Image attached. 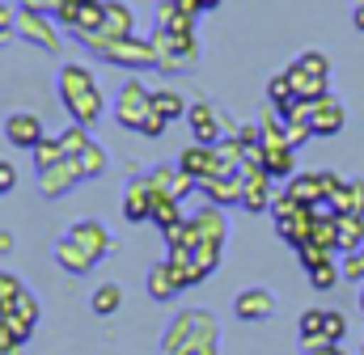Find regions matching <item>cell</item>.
Returning <instances> with one entry per match:
<instances>
[{
  "label": "cell",
  "mask_w": 364,
  "mask_h": 355,
  "mask_svg": "<svg viewBox=\"0 0 364 355\" xmlns=\"http://www.w3.org/2000/svg\"><path fill=\"white\" fill-rule=\"evenodd\" d=\"M216 4H220V0H203V13H208V9H216Z\"/></svg>",
  "instance_id": "52"
},
{
  "label": "cell",
  "mask_w": 364,
  "mask_h": 355,
  "mask_svg": "<svg viewBox=\"0 0 364 355\" xmlns=\"http://www.w3.org/2000/svg\"><path fill=\"white\" fill-rule=\"evenodd\" d=\"M360 313H364V283H360Z\"/></svg>",
  "instance_id": "53"
},
{
  "label": "cell",
  "mask_w": 364,
  "mask_h": 355,
  "mask_svg": "<svg viewBox=\"0 0 364 355\" xmlns=\"http://www.w3.org/2000/svg\"><path fill=\"white\" fill-rule=\"evenodd\" d=\"M68 237H73V241H81V246L90 250L97 263H102V258H106V254L114 250V241H110L106 224H97V220H77V224L68 229Z\"/></svg>",
  "instance_id": "17"
},
{
  "label": "cell",
  "mask_w": 364,
  "mask_h": 355,
  "mask_svg": "<svg viewBox=\"0 0 364 355\" xmlns=\"http://www.w3.org/2000/svg\"><path fill=\"white\" fill-rule=\"evenodd\" d=\"M4 43H9V34H0V47H4Z\"/></svg>",
  "instance_id": "55"
},
{
  "label": "cell",
  "mask_w": 364,
  "mask_h": 355,
  "mask_svg": "<svg viewBox=\"0 0 364 355\" xmlns=\"http://www.w3.org/2000/svg\"><path fill=\"white\" fill-rule=\"evenodd\" d=\"M161 355H220V326L208 309H182L161 330Z\"/></svg>",
  "instance_id": "1"
},
{
  "label": "cell",
  "mask_w": 364,
  "mask_h": 355,
  "mask_svg": "<svg viewBox=\"0 0 364 355\" xmlns=\"http://www.w3.org/2000/svg\"><path fill=\"white\" fill-rule=\"evenodd\" d=\"M174 4H178L182 13H191V17H199V13H203V0H174Z\"/></svg>",
  "instance_id": "48"
},
{
  "label": "cell",
  "mask_w": 364,
  "mask_h": 355,
  "mask_svg": "<svg viewBox=\"0 0 364 355\" xmlns=\"http://www.w3.org/2000/svg\"><path fill=\"white\" fill-rule=\"evenodd\" d=\"M288 77H292L296 102H318V97L331 93V89H326V77H318V72H309V68H301V64H288Z\"/></svg>",
  "instance_id": "21"
},
{
  "label": "cell",
  "mask_w": 364,
  "mask_h": 355,
  "mask_svg": "<svg viewBox=\"0 0 364 355\" xmlns=\"http://www.w3.org/2000/svg\"><path fill=\"white\" fill-rule=\"evenodd\" d=\"M296 64L309 68V72H318V77H331V55H326V51H301Z\"/></svg>",
  "instance_id": "41"
},
{
  "label": "cell",
  "mask_w": 364,
  "mask_h": 355,
  "mask_svg": "<svg viewBox=\"0 0 364 355\" xmlns=\"http://www.w3.org/2000/svg\"><path fill=\"white\" fill-rule=\"evenodd\" d=\"M4 322H9V330H13V334L26 343V339L34 334V326H38V300L26 292V296H21V300H17V305L4 313Z\"/></svg>",
  "instance_id": "20"
},
{
  "label": "cell",
  "mask_w": 364,
  "mask_h": 355,
  "mask_svg": "<svg viewBox=\"0 0 364 355\" xmlns=\"http://www.w3.org/2000/svg\"><path fill=\"white\" fill-rule=\"evenodd\" d=\"M263 170L279 182H288V178L296 174V148H288V144H279V148H267V161H263Z\"/></svg>",
  "instance_id": "26"
},
{
  "label": "cell",
  "mask_w": 364,
  "mask_h": 355,
  "mask_svg": "<svg viewBox=\"0 0 364 355\" xmlns=\"http://www.w3.org/2000/svg\"><path fill=\"white\" fill-rule=\"evenodd\" d=\"M242 178H246V186H242V207H250V212H272L275 178L267 174V170H255V165H246Z\"/></svg>",
  "instance_id": "11"
},
{
  "label": "cell",
  "mask_w": 364,
  "mask_h": 355,
  "mask_svg": "<svg viewBox=\"0 0 364 355\" xmlns=\"http://www.w3.org/2000/svg\"><path fill=\"white\" fill-rule=\"evenodd\" d=\"M356 258H360V266H364V250H356Z\"/></svg>",
  "instance_id": "54"
},
{
  "label": "cell",
  "mask_w": 364,
  "mask_h": 355,
  "mask_svg": "<svg viewBox=\"0 0 364 355\" xmlns=\"http://www.w3.org/2000/svg\"><path fill=\"white\" fill-rule=\"evenodd\" d=\"M237 140H242V144H263L259 123H242V127H237Z\"/></svg>",
  "instance_id": "47"
},
{
  "label": "cell",
  "mask_w": 364,
  "mask_h": 355,
  "mask_svg": "<svg viewBox=\"0 0 364 355\" xmlns=\"http://www.w3.org/2000/svg\"><path fill=\"white\" fill-rule=\"evenodd\" d=\"M17 26V0H0V34H13Z\"/></svg>",
  "instance_id": "44"
},
{
  "label": "cell",
  "mask_w": 364,
  "mask_h": 355,
  "mask_svg": "<svg viewBox=\"0 0 364 355\" xmlns=\"http://www.w3.org/2000/svg\"><path fill=\"white\" fill-rule=\"evenodd\" d=\"M267 102H272L275 110H284L288 102H296V93H292V77H288V68H284V72H275L272 81H267Z\"/></svg>",
  "instance_id": "34"
},
{
  "label": "cell",
  "mask_w": 364,
  "mask_h": 355,
  "mask_svg": "<svg viewBox=\"0 0 364 355\" xmlns=\"http://www.w3.org/2000/svg\"><path fill=\"white\" fill-rule=\"evenodd\" d=\"M153 110H157V114H166V123H174V119H186V110H191V102L182 97L178 89H170V85H157V89H153Z\"/></svg>",
  "instance_id": "24"
},
{
  "label": "cell",
  "mask_w": 364,
  "mask_h": 355,
  "mask_svg": "<svg viewBox=\"0 0 364 355\" xmlns=\"http://www.w3.org/2000/svg\"><path fill=\"white\" fill-rule=\"evenodd\" d=\"M30 157H34V170H38V174H43V170H51V165H60V161H68V153H64L60 136H43V144H38Z\"/></svg>",
  "instance_id": "28"
},
{
  "label": "cell",
  "mask_w": 364,
  "mask_h": 355,
  "mask_svg": "<svg viewBox=\"0 0 364 355\" xmlns=\"http://www.w3.org/2000/svg\"><path fill=\"white\" fill-rule=\"evenodd\" d=\"M284 127H288V148H301V144L314 140V123L309 119H284Z\"/></svg>",
  "instance_id": "39"
},
{
  "label": "cell",
  "mask_w": 364,
  "mask_h": 355,
  "mask_svg": "<svg viewBox=\"0 0 364 355\" xmlns=\"http://www.w3.org/2000/svg\"><path fill=\"white\" fill-rule=\"evenodd\" d=\"M242 186H246L242 170H237V174L199 178V190H203V199H208V203H216V207H233V203H242Z\"/></svg>",
  "instance_id": "12"
},
{
  "label": "cell",
  "mask_w": 364,
  "mask_h": 355,
  "mask_svg": "<svg viewBox=\"0 0 364 355\" xmlns=\"http://www.w3.org/2000/svg\"><path fill=\"white\" fill-rule=\"evenodd\" d=\"M60 144H64V153H68V157H81V153L93 144V136H90V127H81V123H68V127L60 131Z\"/></svg>",
  "instance_id": "33"
},
{
  "label": "cell",
  "mask_w": 364,
  "mask_h": 355,
  "mask_svg": "<svg viewBox=\"0 0 364 355\" xmlns=\"http://www.w3.org/2000/svg\"><path fill=\"white\" fill-rule=\"evenodd\" d=\"M144 178H149V186H153L157 195H170L174 182H178V161H174V165H153Z\"/></svg>",
  "instance_id": "36"
},
{
  "label": "cell",
  "mask_w": 364,
  "mask_h": 355,
  "mask_svg": "<svg viewBox=\"0 0 364 355\" xmlns=\"http://www.w3.org/2000/svg\"><path fill=\"white\" fill-rule=\"evenodd\" d=\"M352 26L364 34V4H352Z\"/></svg>",
  "instance_id": "49"
},
{
  "label": "cell",
  "mask_w": 364,
  "mask_h": 355,
  "mask_svg": "<svg viewBox=\"0 0 364 355\" xmlns=\"http://www.w3.org/2000/svg\"><path fill=\"white\" fill-rule=\"evenodd\" d=\"M73 161H77V170H81V178H85V182L106 174V153H102V144H97V140H93L81 157H73Z\"/></svg>",
  "instance_id": "32"
},
{
  "label": "cell",
  "mask_w": 364,
  "mask_h": 355,
  "mask_svg": "<svg viewBox=\"0 0 364 355\" xmlns=\"http://www.w3.org/2000/svg\"><path fill=\"white\" fill-rule=\"evenodd\" d=\"M352 4H364V0H352Z\"/></svg>",
  "instance_id": "57"
},
{
  "label": "cell",
  "mask_w": 364,
  "mask_h": 355,
  "mask_svg": "<svg viewBox=\"0 0 364 355\" xmlns=\"http://www.w3.org/2000/svg\"><path fill=\"white\" fill-rule=\"evenodd\" d=\"M309 355H348L339 343H326V347H318V351H309Z\"/></svg>",
  "instance_id": "50"
},
{
  "label": "cell",
  "mask_w": 364,
  "mask_h": 355,
  "mask_svg": "<svg viewBox=\"0 0 364 355\" xmlns=\"http://www.w3.org/2000/svg\"><path fill=\"white\" fill-rule=\"evenodd\" d=\"M186 127H191V136H195V144H216L220 136H229V131H237L233 123H225V114L212 106V102H191V110H186Z\"/></svg>",
  "instance_id": "7"
},
{
  "label": "cell",
  "mask_w": 364,
  "mask_h": 355,
  "mask_svg": "<svg viewBox=\"0 0 364 355\" xmlns=\"http://www.w3.org/2000/svg\"><path fill=\"white\" fill-rule=\"evenodd\" d=\"M153 47H157V68L161 72H182L199 60V43L195 34H170V30H153L149 34Z\"/></svg>",
  "instance_id": "4"
},
{
  "label": "cell",
  "mask_w": 364,
  "mask_h": 355,
  "mask_svg": "<svg viewBox=\"0 0 364 355\" xmlns=\"http://www.w3.org/2000/svg\"><path fill=\"white\" fill-rule=\"evenodd\" d=\"M309 123H314V136H318V140H322V136H339L343 123H348V110H343V102H339L335 93H326V97L309 102Z\"/></svg>",
  "instance_id": "9"
},
{
  "label": "cell",
  "mask_w": 364,
  "mask_h": 355,
  "mask_svg": "<svg viewBox=\"0 0 364 355\" xmlns=\"http://www.w3.org/2000/svg\"><path fill=\"white\" fill-rule=\"evenodd\" d=\"M259 131H263V144L267 148H279V144H288V127H284V114L279 110H263V119H259Z\"/></svg>",
  "instance_id": "29"
},
{
  "label": "cell",
  "mask_w": 364,
  "mask_h": 355,
  "mask_svg": "<svg viewBox=\"0 0 364 355\" xmlns=\"http://www.w3.org/2000/svg\"><path fill=\"white\" fill-rule=\"evenodd\" d=\"M102 60L114 68H127V72H144V68H157V47H153V38L132 34V38H119L110 51H102Z\"/></svg>",
  "instance_id": "6"
},
{
  "label": "cell",
  "mask_w": 364,
  "mask_h": 355,
  "mask_svg": "<svg viewBox=\"0 0 364 355\" xmlns=\"http://www.w3.org/2000/svg\"><path fill=\"white\" fill-rule=\"evenodd\" d=\"M153 199H157V190L149 186V178H132L127 190H123V216L132 224H144L153 216Z\"/></svg>",
  "instance_id": "14"
},
{
  "label": "cell",
  "mask_w": 364,
  "mask_h": 355,
  "mask_svg": "<svg viewBox=\"0 0 364 355\" xmlns=\"http://www.w3.org/2000/svg\"><path fill=\"white\" fill-rule=\"evenodd\" d=\"M309 246H318V250H326V254H335V250H339V229H335V216H331V220H318V216H314Z\"/></svg>",
  "instance_id": "31"
},
{
  "label": "cell",
  "mask_w": 364,
  "mask_h": 355,
  "mask_svg": "<svg viewBox=\"0 0 364 355\" xmlns=\"http://www.w3.org/2000/svg\"><path fill=\"white\" fill-rule=\"evenodd\" d=\"M77 182H85V178H81V170H77V161L68 157V161H60V165H51V170L38 174V190H43L47 199H64Z\"/></svg>",
  "instance_id": "15"
},
{
  "label": "cell",
  "mask_w": 364,
  "mask_h": 355,
  "mask_svg": "<svg viewBox=\"0 0 364 355\" xmlns=\"http://www.w3.org/2000/svg\"><path fill=\"white\" fill-rule=\"evenodd\" d=\"M296 258H301V266H305V271H309V266L326 263V258H331V254H326V250H318V246H301V250H296Z\"/></svg>",
  "instance_id": "45"
},
{
  "label": "cell",
  "mask_w": 364,
  "mask_h": 355,
  "mask_svg": "<svg viewBox=\"0 0 364 355\" xmlns=\"http://www.w3.org/2000/svg\"><path fill=\"white\" fill-rule=\"evenodd\" d=\"M331 207L339 216H364V178H343V186L331 195Z\"/></svg>",
  "instance_id": "22"
},
{
  "label": "cell",
  "mask_w": 364,
  "mask_h": 355,
  "mask_svg": "<svg viewBox=\"0 0 364 355\" xmlns=\"http://www.w3.org/2000/svg\"><path fill=\"white\" fill-rule=\"evenodd\" d=\"M0 355H4V347H0Z\"/></svg>",
  "instance_id": "58"
},
{
  "label": "cell",
  "mask_w": 364,
  "mask_h": 355,
  "mask_svg": "<svg viewBox=\"0 0 364 355\" xmlns=\"http://www.w3.org/2000/svg\"><path fill=\"white\" fill-rule=\"evenodd\" d=\"M60 102H64L68 119L81 123V127H93L106 114V97H102V89H97L85 64H64L60 68Z\"/></svg>",
  "instance_id": "2"
},
{
  "label": "cell",
  "mask_w": 364,
  "mask_h": 355,
  "mask_svg": "<svg viewBox=\"0 0 364 355\" xmlns=\"http://www.w3.org/2000/svg\"><path fill=\"white\" fill-rule=\"evenodd\" d=\"M102 34L110 38V47H114L119 38H132V34H136V17H132V4H127V0H106Z\"/></svg>",
  "instance_id": "18"
},
{
  "label": "cell",
  "mask_w": 364,
  "mask_h": 355,
  "mask_svg": "<svg viewBox=\"0 0 364 355\" xmlns=\"http://www.w3.org/2000/svg\"><path fill=\"white\" fill-rule=\"evenodd\" d=\"M170 123H166V114H157V110H149V119L140 123V136H149V140H157L161 131H166Z\"/></svg>",
  "instance_id": "42"
},
{
  "label": "cell",
  "mask_w": 364,
  "mask_h": 355,
  "mask_svg": "<svg viewBox=\"0 0 364 355\" xmlns=\"http://www.w3.org/2000/svg\"><path fill=\"white\" fill-rule=\"evenodd\" d=\"M13 34H17L21 43L38 47V51H60V47H64V43H60V21H55L51 13H38V9H17Z\"/></svg>",
  "instance_id": "5"
},
{
  "label": "cell",
  "mask_w": 364,
  "mask_h": 355,
  "mask_svg": "<svg viewBox=\"0 0 364 355\" xmlns=\"http://www.w3.org/2000/svg\"><path fill=\"white\" fill-rule=\"evenodd\" d=\"M322 334H326L331 343H343V334H348V313H339V309H326V322H322Z\"/></svg>",
  "instance_id": "40"
},
{
  "label": "cell",
  "mask_w": 364,
  "mask_h": 355,
  "mask_svg": "<svg viewBox=\"0 0 364 355\" xmlns=\"http://www.w3.org/2000/svg\"><path fill=\"white\" fill-rule=\"evenodd\" d=\"M233 313H237L242 322H267L275 313V296L267 288H242V292L233 296Z\"/></svg>",
  "instance_id": "13"
},
{
  "label": "cell",
  "mask_w": 364,
  "mask_h": 355,
  "mask_svg": "<svg viewBox=\"0 0 364 355\" xmlns=\"http://www.w3.org/2000/svg\"><path fill=\"white\" fill-rule=\"evenodd\" d=\"M13 250V233L9 229H0V254H9Z\"/></svg>",
  "instance_id": "51"
},
{
  "label": "cell",
  "mask_w": 364,
  "mask_h": 355,
  "mask_svg": "<svg viewBox=\"0 0 364 355\" xmlns=\"http://www.w3.org/2000/svg\"><path fill=\"white\" fill-rule=\"evenodd\" d=\"M339 279H343V275H339V266L331 263V258H326V263H318V266H309V283H314L318 292H326V288H335Z\"/></svg>",
  "instance_id": "37"
},
{
  "label": "cell",
  "mask_w": 364,
  "mask_h": 355,
  "mask_svg": "<svg viewBox=\"0 0 364 355\" xmlns=\"http://www.w3.org/2000/svg\"><path fill=\"white\" fill-rule=\"evenodd\" d=\"M157 229H170V224H178V220H186L182 216V203L178 199H170V195H157L153 199V216H149Z\"/></svg>",
  "instance_id": "30"
},
{
  "label": "cell",
  "mask_w": 364,
  "mask_h": 355,
  "mask_svg": "<svg viewBox=\"0 0 364 355\" xmlns=\"http://www.w3.org/2000/svg\"><path fill=\"white\" fill-rule=\"evenodd\" d=\"M191 229H195L199 246H203V241H208V246H225V237H229V216H225V207L203 203V207L191 216Z\"/></svg>",
  "instance_id": "10"
},
{
  "label": "cell",
  "mask_w": 364,
  "mask_h": 355,
  "mask_svg": "<svg viewBox=\"0 0 364 355\" xmlns=\"http://www.w3.org/2000/svg\"><path fill=\"white\" fill-rule=\"evenodd\" d=\"M153 30H170V34H195V17L182 13L174 0H161L157 4V17H153Z\"/></svg>",
  "instance_id": "23"
},
{
  "label": "cell",
  "mask_w": 364,
  "mask_h": 355,
  "mask_svg": "<svg viewBox=\"0 0 364 355\" xmlns=\"http://www.w3.org/2000/svg\"><path fill=\"white\" fill-rule=\"evenodd\" d=\"M153 110V89L144 85L140 77H127L123 89L114 93V123L127 127V131H140V123L149 119Z\"/></svg>",
  "instance_id": "3"
},
{
  "label": "cell",
  "mask_w": 364,
  "mask_h": 355,
  "mask_svg": "<svg viewBox=\"0 0 364 355\" xmlns=\"http://www.w3.org/2000/svg\"><path fill=\"white\" fill-rule=\"evenodd\" d=\"M322 322H326V309H305L301 322H296L301 339H326V334H322Z\"/></svg>",
  "instance_id": "38"
},
{
  "label": "cell",
  "mask_w": 364,
  "mask_h": 355,
  "mask_svg": "<svg viewBox=\"0 0 364 355\" xmlns=\"http://www.w3.org/2000/svg\"><path fill=\"white\" fill-rule=\"evenodd\" d=\"M335 229H339V250L343 254L364 250V216H335Z\"/></svg>",
  "instance_id": "25"
},
{
  "label": "cell",
  "mask_w": 364,
  "mask_h": 355,
  "mask_svg": "<svg viewBox=\"0 0 364 355\" xmlns=\"http://www.w3.org/2000/svg\"><path fill=\"white\" fill-rule=\"evenodd\" d=\"M119 305H123V288H119V283H97V288H93L90 309L97 313V317H110Z\"/></svg>",
  "instance_id": "27"
},
{
  "label": "cell",
  "mask_w": 364,
  "mask_h": 355,
  "mask_svg": "<svg viewBox=\"0 0 364 355\" xmlns=\"http://www.w3.org/2000/svg\"><path fill=\"white\" fill-rule=\"evenodd\" d=\"M26 296V283H21V275H13V271H0V309L9 313L17 300Z\"/></svg>",
  "instance_id": "35"
},
{
  "label": "cell",
  "mask_w": 364,
  "mask_h": 355,
  "mask_svg": "<svg viewBox=\"0 0 364 355\" xmlns=\"http://www.w3.org/2000/svg\"><path fill=\"white\" fill-rule=\"evenodd\" d=\"M339 275H343L348 283H364V266H360V258H356V254H348V258L339 263Z\"/></svg>",
  "instance_id": "43"
},
{
  "label": "cell",
  "mask_w": 364,
  "mask_h": 355,
  "mask_svg": "<svg viewBox=\"0 0 364 355\" xmlns=\"http://www.w3.org/2000/svg\"><path fill=\"white\" fill-rule=\"evenodd\" d=\"M360 355H364V347H360Z\"/></svg>",
  "instance_id": "59"
},
{
  "label": "cell",
  "mask_w": 364,
  "mask_h": 355,
  "mask_svg": "<svg viewBox=\"0 0 364 355\" xmlns=\"http://www.w3.org/2000/svg\"><path fill=\"white\" fill-rule=\"evenodd\" d=\"M55 263L64 266L68 275H90L93 266H97V258H93V254L85 250V246H81V241H73V237L64 233V237L55 241Z\"/></svg>",
  "instance_id": "19"
},
{
  "label": "cell",
  "mask_w": 364,
  "mask_h": 355,
  "mask_svg": "<svg viewBox=\"0 0 364 355\" xmlns=\"http://www.w3.org/2000/svg\"><path fill=\"white\" fill-rule=\"evenodd\" d=\"M144 292L153 296V300H174L182 292V283H178V275H174V266H170V258H161V263H153L149 266V275H144Z\"/></svg>",
  "instance_id": "16"
},
{
  "label": "cell",
  "mask_w": 364,
  "mask_h": 355,
  "mask_svg": "<svg viewBox=\"0 0 364 355\" xmlns=\"http://www.w3.org/2000/svg\"><path fill=\"white\" fill-rule=\"evenodd\" d=\"M4 136H9V144L13 148H26V153H34L38 144H43V119L38 114H30V110H13L9 119H4Z\"/></svg>",
  "instance_id": "8"
},
{
  "label": "cell",
  "mask_w": 364,
  "mask_h": 355,
  "mask_svg": "<svg viewBox=\"0 0 364 355\" xmlns=\"http://www.w3.org/2000/svg\"><path fill=\"white\" fill-rule=\"evenodd\" d=\"M0 322H4V309H0Z\"/></svg>",
  "instance_id": "56"
},
{
  "label": "cell",
  "mask_w": 364,
  "mask_h": 355,
  "mask_svg": "<svg viewBox=\"0 0 364 355\" xmlns=\"http://www.w3.org/2000/svg\"><path fill=\"white\" fill-rule=\"evenodd\" d=\"M13 186H17V165L0 157V199H4V195H9Z\"/></svg>",
  "instance_id": "46"
}]
</instances>
